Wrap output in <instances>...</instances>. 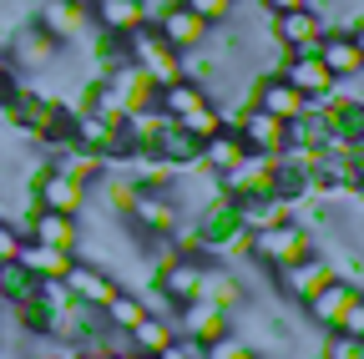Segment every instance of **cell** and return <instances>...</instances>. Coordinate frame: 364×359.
Masks as SVG:
<instances>
[{"instance_id":"30bf717a","label":"cell","mask_w":364,"mask_h":359,"mask_svg":"<svg viewBox=\"0 0 364 359\" xmlns=\"http://www.w3.org/2000/svg\"><path fill=\"white\" fill-rule=\"evenodd\" d=\"M268 36L284 51H314L318 36H324V21H318L314 6H299V11H284V16H268Z\"/></svg>"},{"instance_id":"484cf974","label":"cell","mask_w":364,"mask_h":359,"mask_svg":"<svg viewBox=\"0 0 364 359\" xmlns=\"http://www.w3.org/2000/svg\"><path fill=\"white\" fill-rule=\"evenodd\" d=\"M203 359H258V354H253L233 329H228V334H218L213 344H203Z\"/></svg>"},{"instance_id":"3957f363","label":"cell","mask_w":364,"mask_h":359,"mask_svg":"<svg viewBox=\"0 0 364 359\" xmlns=\"http://www.w3.org/2000/svg\"><path fill=\"white\" fill-rule=\"evenodd\" d=\"M177 218H188V213L177 208V198H172L167 188H136V198H132V208H127V223L136 228V238H142V243L167 238V233L177 228Z\"/></svg>"},{"instance_id":"7a4b0ae2","label":"cell","mask_w":364,"mask_h":359,"mask_svg":"<svg viewBox=\"0 0 364 359\" xmlns=\"http://www.w3.org/2000/svg\"><path fill=\"white\" fill-rule=\"evenodd\" d=\"M329 279H344V268L334 263V253H318V248H309L304 258H294L284 268H273V284H279V294L289 304H304L318 284H329Z\"/></svg>"},{"instance_id":"7402d4cb","label":"cell","mask_w":364,"mask_h":359,"mask_svg":"<svg viewBox=\"0 0 364 359\" xmlns=\"http://www.w3.org/2000/svg\"><path fill=\"white\" fill-rule=\"evenodd\" d=\"M198 102H208L203 97V86H193L188 76H177V81H167V86H157V107H162V117H188Z\"/></svg>"},{"instance_id":"ba28073f","label":"cell","mask_w":364,"mask_h":359,"mask_svg":"<svg viewBox=\"0 0 364 359\" xmlns=\"http://www.w3.org/2000/svg\"><path fill=\"white\" fill-rule=\"evenodd\" d=\"M289 86H294V92H304L314 107L318 102H329L334 92H339V81L324 71V61H318L314 51H289V61H284V71H279Z\"/></svg>"},{"instance_id":"d6986e66","label":"cell","mask_w":364,"mask_h":359,"mask_svg":"<svg viewBox=\"0 0 364 359\" xmlns=\"http://www.w3.org/2000/svg\"><path fill=\"white\" fill-rule=\"evenodd\" d=\"M71 258H76V253H66V248H51V243H36V238H26V243H21V263L31 268V274H36L41 284L61 279L66 268H71Z\"/></svg>"},{"instance_id":"277c9868","label":"cell","mask_w":364,"mask_h":359,"mask_svg":"<svg viewBox=\"0 0 364 359\" xmlns=\"http://www.w3.org/2000/svg\"><path fill=\"white\" fill-rule=\"evenodd\" d=\"M61 51H66V46H61L56 36H46L36 21H26L21 31H11V71H16V76H41Z\"/></svg>"},{"instance_id":"4fadbf2b","label":"cell","mask_w":364,"mask_h":359,"mask_svg":"<svg viewBox=\"0 0 364 359\" xmlns=\"http://www.w3.org/2000/svg\"><path fill=\"white\" fill-rule=\"evenodd\" d=\"M36 26H41L46 36H56L61 46H71L76 36H86L91 11H86V0H46V6L36 11Z\"/></svg>"},{"instance_id":"9a60e30c","label":"cell","mask_w":364,"mask_h":359,"mask_svg":"<svg viewBox=\"0 0 364 359\" xmlns=\"http://www.w3.org/2000/svg\"><path fill=\"white\" fill-rule=\"evenodd\" d=\"M26 238H36V243H51V248H76V238H81V218H71V213H51V208H31V223H26Z\"/></svg>"},{"instance_id":"f1b7e54d","label":"cell","mask_w":364,"mask_h":359,"mask_svg":"<svg viewBox=\"0 0 364 359\" xmlns=\"http://www.w3.org/2000/svg\"><path fill=\"white\" fill-rule=\"evenodd\" d=\"M334 334H354V339H364V299H354V304H349V309L339 314Z\"/></svg>"},{"instance_id":"e0dca14e","label":"cell","mask_w":364,"mask_h":359,"mask_svg":"<svg viewBox=\"0 0 364 359\" xmlns=\"http://www.w3.org/2000/svg\"><path fill=\"white\" fill-rule=\"evenodd\" d=\"M243 157H248L243 137H238L233 127H218L213 137H203V157H198V167H208V172L218 177V172H228V167H238Z\"/></svg>"},{"instance_id":"7c38bea8","label":"cell","mask_w":364,"mask_h":359,"mask_svg":"<svg viewBox=\"0 0 364 359\" xmlns=\"http://www.w3.org/2000/svg\"><path fill=\"white\" fill-rule=\"evenodd\" d=\"M228 127H233L238 137H243V147H248V152H263V157L284 152V122H279V117H268V112H258L253 102H248L233 122H228Z\"/></svg>"},{"instance_id":"2e32d148","label":"cell","mask_w":364,"mask_h":359,"mask_svg":"<svg viewBox=\"0 0 364 359\" xmlns=\"http://www.w3.org/2000/svg\"><path fill=\"white\" fill-rule=\"evenodd\" d=\"M91 21H97L102 31H117V36H132V31H142L152 21V6L147 0H91Z\"/></svg>"},{"instance_id":"83f0119b","label":"cell","mask_w":364,"mask_h":359,"mask_svg":"<svg viewBox=\"0 0 364 359\" xmlns=\"http://www.w3.org/2000/svg\"><path fill=\"white\" fill-rule=\"evenodd\" d=\"M21 243H26V233L16 228L11 218H0V263H11V258H21Z\"/></svg>"},{"instance_id":"cb8c5ba5","label":"cell","mask_w":364,"mask_h":359,"mask_svg":"<svg viewBox=\"0 0 364 359\" xmlns=\"http://www.w3.org/2000/svg\"><path fill=\"white\" fill-rule=\"evenodd\" d=\"M177 127H188L193 132V137H213V132L223 127V112L213 107V102H198L188 117H177Z\"/></svg>"},{"instance_id":"ffe728a7","label":"cell","mask_w":364,"mask_h":359,"mask_svg":"<svg viewBox=\"0 0 364 359\" xmlns=\"http://www.w3.org/2000/svg\"><path fill=\"white\" fill-rule=\"evenodd\" d=\"M127 339H132L136 354H162L177 339V329H172V319H162V314H142V319L127 329Z\"/></svg>"},{"instance_id":"6da1fadb","label":"cell","mask_w":364,"mask_h":359,"mask_svg":"<svg viewBox=\"0 0 364 359\" xmlns=\"http://www.w3.org/2000/svg\"><path fill=\"white\" fill-rule=\"evenodd\" d=\"M309 248H318L314 243V233L304 228L299 218H284V223H273V228H258V233H248V258L258 263V268H284V263H294V258H304Z\"/></svg>"},{"instance_id":"44dd1931","label":"cell","mask_w":364,"mask_h":359,"mask_svg":"<svg viewBox=\"0 0 364 359\" xmlns=\"http://www.w3.org/2000/svg\"><path fill=\"white\" fill-rule=\"evenodd\" d=\"M0 299L6 304H26V299H41V279L31 274V268L21 258L0 263Z\"/></svg>"},{"instance_id":"d4e9b609","label":"cell","mask_w":364,"mask_h":359,"mask_svg":"<svg viewBox=\"0 0 364 359\" xmlns=\"http://www.w3.org/2000/svg\"><path fill=\"white\" fill-rule=\"evenodd\" d=\"M177 6H188L193 16H203L208 26H223L238 16V0H177Z\"/></svg>"},{"instance_id":"8fae6325","label":"cell","mask_w":364,"mask_h":359,"mask_svg":"<svg viewBox=\"0 0 364 359\" xmlns=\"http://www.w3.org/2000/svg\"><path fill=\"white\" fill-rule=\"evenodd\" d=\"M314 56L324 61V71L334 81H359V71H364L359 36H344V31H324V36H318V46H314Z\"/></svg>"},{"instance_id":"4dcf8cb0","label":"cell","mask_w":364,"mask_h":359,"mask_svg":"<svg viewBox=\"0 0 364 359\" xmlns=\"http://www.w3.org/2000/svg\"><path fill=\"white\" fill-rule=\"evenodd\" d=\"M263 359H268V354H263Z\"/></svg>"},{"instance_id":"603a6c76","label":"cell","mask_w":364,"mask_h":359,"mask_svg":"<svg viewBox=\"0 0 364 359\" xmlns=\"http://www.w3.org/2000/svg\"><path fill=\"white\" fill-rule=\"evenodd\" d=\"M147 314V304L136 299V294H127V289H117L112 299H107V309H102V324H112V329H132L136 319Z\"/></svg>"},{"instance_id":"ac0fdd59","label":"cell","mask_w":364,"mask_h":359,"mask_svg":"<svg viewBox=\"0 0 364 359\" xmlns=\"http://www.w3.org/2000/svg\"><path fill=\"white\" fill-rule=\"evenodd\" d=\"M157 157H162L167 167H193V162L203 157V137H193L188 127H177V122L167 117L162 137H157Z\"/></svg>"},{"instance_id":"f546056e","label":"cell","mask_w":364,"mask_h":359,"mask_svg":"<svg viewBox=\"0 0 364 359\" xmlns=\"http://www.w3.org/2000/svg\"><path fill=\"white\" fill-rule=\"evenodd\" d=\"M263 6V16H284V11H299V6H309V0H258Z\"/></svg>"},{"instance_id":"9c48e42d","label":"cell","mask_w":364,"mask_h":359,"mask_svg":"<svg viewBox=\"0 0 364 359\" xmlns=\"http://www.w3.org/2000/svg\"><path fill=\"white\" fill-rule=\"evenodd\" d=\"M354 299H359V284H354V279H329V284H318V289L304 299V314H309V324H314V329L334 334L339 314H344Z\"/></svg>"},{"instance_id":"8992f818","label":"cell","mask_w":364,"mask_h":359,"mask_svg":"<svg viewBox=\"0 0 364 359\" xmlns=\"http://www.w3.org/2000/svg\"><path fill=\"white\" fill-rule=\"evenodd\" d=\"M152 26H157V36L167 41L172 51H198V46H208V21L203 16H193L188 6H157L152 11Z\"/></svg>"},{"instance_id":"5bb4252c","label":"cell","mask_w":364,"mask_h":359,"mask_svg":"<svg viewBox=\"0 0 364 359\" xmlns=\"http://www.w3.org/2000/svg\"><path fill=\"white\" fill-rule=\"evenodd\" d=\"M248 102H253L258 112H268V117H279V122H294L299 112H309V107H314L304 92H294V86H289L284 76H258Z\"/></svg>"},{"instance_id":"5b68a950","label":"cell","mask_w":364,"mask_h":359,"mask_svg":"<svg viewBox=\"0 0 364 359\" xmlns=\"http://www.w3.org/2000/svg\"><path fill=\"white\" fill-rule=\"evenodd\" d=\"M172 329H177L182 339L213 344L218 334L233 329V314L218 309V304H208V299H188V304H177V309H172Z\"/></svg>"},{"instance_id":"4316f807","label":"cell","mask_w":364,"mask_h":359,"mask_svg":"<svg viewBox=\"0 0 364 359\" xmlns=\"http://www.w3.org/2000/svg\"><path fill=\"white\" fill-rule=\"evenodd\" d=\"M318 359H364V339H354V334H329L324 344H318Z\"/></svg>"},{"instance_id":"52a82bcc","label":"cell","mask_w":364,"mask_h":359,"mask_svg":"<svg viewBox=\"0 0 364 359\" xmlns=\"http://www.w3.org/2000/svg\"><path fill=\"white\" fill-rule=\"evenodd\" d=\"M61 284H66V294H71L76 304H86V309H107V299L122 289L117 274H107V268L86 263V258H71V268L61 274Z\"/></svg>"}]
</instances>
